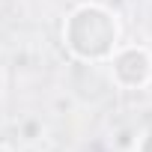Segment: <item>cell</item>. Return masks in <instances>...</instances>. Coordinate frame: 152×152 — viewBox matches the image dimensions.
<instances>
[{
	"mask_svg": "<svg viewBox=\"0 0 152 152\" xmlns=\"http://www.w3.org/2000/svg\"><path fill=\"white\" fill-rule=\"evenodd\" d=\"M60 42L75 63L104 66L122 45V18L116 9L99 0L75 3L63 18Z\"/></svg>",
	"mask_w": 152,
	"mask_h": 152,
	"instance_id": "6da1fadb",
	"label": "cell"
},
{
	"mask_svg": "<svg viewBox=\"0 0 152 152\" xmlns=\"http://www.w3.org/2000/svg\"><path fill=\"white\" fill-rule=\"evenodd\" d=\"M104 66L110 69L113 87H119V90L137 93L152 84V48H146V45L122 42Z\"/></svg>",
	"mask_w": 152,
	"mask_h": 152,
	"instance_id": "7a4b0ae2",
	"label": "cell"
},
{
	"mask_svg": "<svg viewBox=\"0 0 152 152\" xmlns=\"http://www.w3.org/2000/svg\"><path fill=\"white\" fill-rule=\"evenodd\" d=\"M21 134H24V140L33 143V140H39V137L45 134V125H42L39 119H24V122H21Z\"/></svg>",
	"mask_w": 152,
	"mask_h": 152,
	"instance_id": "3957f363",
	"label": "cell"
},
{
	"mask_svg": "<svg viewBox=\"0 0 152 152\" xmlns=\"http://www.w3.org/2000/svg\"><path fill=\"white\" fill-rule=\"evenodd\" d=\"M131 152H152V125L140 128L137 137H134V149Z\"/></svg>",
	"mask_w": 152,
	"mask_h": 152,
	"instance_id": "277c9868",
	"label": "cell"
},
{
	"mask_svg": "<svg viewBox=\"0 0 152 152\" xmlns=\"http://www.w3.org/2000/svg\"><path fill=\"white\" fill-rule=\"evenodd\" d=\"M134 137H137V131H131V128H119L116 131V149H122V152H131L134 149Z\"/></svg>",
	"mask_w": 152,
	"mask_h": 152,
	"instance_id": "5b68a950",
	"label": "cell"
},
{
	"mask_svg": "<svg viewBox=\"0 0 152 152\" xmlns=\"http://www.w3.org/2000/svg\"><path fill=\"white\" fill-rule=\"evenodd\" d=\"M0 152H12V149H9V146H6L3 140H0Z\"/></svg>",
	"mask_w": 152,
	"mask_h": 152,
	"instance_id": "8992f818",
	"label": "cell"
}]
</instances>
